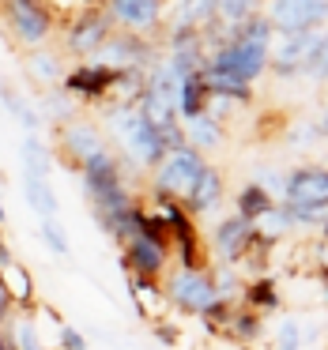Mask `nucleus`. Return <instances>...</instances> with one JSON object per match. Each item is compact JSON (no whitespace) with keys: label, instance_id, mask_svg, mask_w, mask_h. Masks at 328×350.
<instances>
[{"label":"nucleus","instance_id":"nucleus-15","mask_svg":"<svg viewBox=\"0 0 328 350\" xmlns=\"http://www.w3.org/2000/svg\"><path fill=\"white\" fill-rule=\"evenodd\" d=\"M215 23V0H174L166 31H207Z\"/></svg>","mask_w":328,"mask_h":350},{"label":"nucleus","instance_id":"nucleus-25","mask_svg":"<svg viewBox=\"0 0 328 350\" xmlns=\"http://www.w3.org/2000/svg\"><path fill=\"white\" fill-rule=\"evenodd\" d=\"M223 332L234 335L238 342H257L260 332H264V320H260V312H253V309H230Z\"/></svg>","mask_w":328,"mask_h":350},{"label":"nucleus","instance_id":"nucleus-5","mask_svg":"<svg viewBox=\"0 0 328 350\" xmlns=\"http://www.w3.org/2000/svg\"><path fill=\"white\" fill-rule=\"evenodd\" d=\"M260 16L268 19L275 38L320 31L328 23V0H268V8Z\"/></svg>","mask_w":328,"mask_h":350},{"label":"nucleus","instance_id":"nucleus-35","mask_svg":"<svg viewBox=\"0 0 328 350\" xmlns=\"http://www.w3.org/2000/svg\"><path fill=\"white\" fill-rule=\"evenodd\" d=\"M0 350H16V339H12V327H0Z\"/></svg>","mask_w":328,"mask_h":350},{"label":"nucleus","instance_id":"nucleus-34","mask_svg":"<svg viewBox=\"0 0 328 350\" xmlns=\"http://www.w3.org/2000/svg\"><path fill=\"white\" fill-rule=\"evenodd\" d=\"M155 339H162V342H170V347H174V342H177V327H170V324H162V320H155Z\"/></svg>","mask_w":328,"mask_h":350},{"label":"nucleus","instance_id":"nucleus-21","mask_svg":"<svg viewBox=\"0 0 328 350\" xmlns=\"http://www.w3.org/2000/svg\"><path fill=\"white\" fill-rule=\"evenodd\" d=\"M207 83L200 72H192V76H185L181 83H177V117L181 121H192V117L207 113Z\"/></svg>","mask_w":328,"mask_h":350},{"label":"nucleus","instance_id":"nucleus-2","mask_svg":"<svg viewBox=\"0 0 328 350\" xmlns=\"http://www.w3.org/2000/svg\"><path fill=\"white\" fill-rule=\"evenodd\" d=\"M4 27L31 53V49H46L53 42L57 19L46 0H4Z\"/></svg>","mask_w":328,"mask_h":350},{"label":"nucleus","instance_id":"nucleus-28","mask_svg":"<svg viewBox=\"0 0 328 350\" xmlns=\"http://www.w3.org/2000/svg\"><path fill=\"white\" fill-rule=\"evenodd\" d=\"M38 241L46 245L53 256H68V234H64L61 219H49V222H38Z\"/></svg>","mask_w":328,"mask_h":350},{"label":"nucleus","instance_id":"nucleus-19","mask_svg":"<svg viewBox=\"0 0 328 350\" xmlns=\"http://www.w3.org/2000/svg\"><path fill=\"white\" fill-rule=\"evenodd\" d=\"M272 207H275L272 192H268L264 185H257V181L242 185V189H238V196H234V215H238V219H245V222H253V226H257V222L264 219Z\"/></svg>","mask_w":328,"mask_h":350},{"label":"nucleus","instance_id":"nucleus-8","mask_svg":"<svg viewBox=\"0 0 328 350\" xmlns=\"http://www.w3.org/2000/svg\"><path fill=\"white\" fill-rule=\"evenodd\" d=\"M325 31H305V34H287V38L272 42V53H268V72H275L279 79L302 76V72L313 68L317 61V49Z\"/></svg>","mask_w":328,"mask_h":350},{"label":"nucleus","instance_id":"nucleus-20","mask_svg":"<svg viewBox=\"0 0 328 350\" xmlns=\"http://www.w3.org/2000/svg\"><path fill=\"white\" fill-rule=\"evenodd\" d=\"M0 106L8 109L12 117H16L19 124H23V136H42V109L34 106V102H27V98H19V91L16 87H8V83H0Z\"/></svg>","mask_w":328,"mask_h":350},{"label":"nucleus","instance_id":"nucleus-38","mask_svg":"<svg viewBox=\"0 0 328 350\" xmlns=\"http://www.w3.org/2000/svg\"><path fill=\"white\" fill-rule=\"evenodd\" d=\"M320 230H325V245H328V219H325V226H320Z\"/></svg>","mask_w":328,"mask_h":350},{"label":"nucleus","instance_id":"nucleus-24","mask_svg":"<svg viewBox=\"0 0 328 350\" xmlns=\"http://www.w3.org/2000/svg\"><path fill=\"white\" fill-rule=\"evenodd\" d=\"M253 16H260V0H215V23L223 31L249 23Z\"/></svg>","mask_w":328,"mask_h":350},{"label":"nucleus","instance_id":"nucleus-27","mask_svg":"<svg viewBox=\"0 0 328 350\" xmlns=\"http://www.w3.org/2000/svg\"><path fill=\"white\" fill-rule=\"evenodd\" d=\"M8 327H12V339H16V350H46V339H42V332L34 327L31 312L16 317Z\"/></svg>","mask_w":328,"mask_h":350},{"label":"nucleus","instance_id":"nucleus-37","mask_svg":"<svg viewBox=\"0 0 328 350\" xmlns=\"http://www.w3.org/2000/svg\"><path fill=\"white\" fill-rule=\"evenodd\" d=\"M4 222H8V211H4V200H0V226H4Z\"/></svg>","mask_w":328,"mask_h":350},{"label":"nucleus","instance_id":"nucleus-17","mask_svg":"<svg viewBox=\"0 0 328 350\" xmlns=\"http://www.w3.org/2000/svg\"><path fill=\"white\" fill-rule=\"evenodd\" d=\"M0 286L8 290L16 309H27V312L34 309V275L19 260H8V264L0 267Z\"/></svg>","mask_w":328,"mask_h":350},{"label":"nucleus","instance_id":"nucleus-13","mask_svg":"<svg viewBox=\"0 0 328 350\" xmlns=\"http://www.w3.org/2000/svg\"><path fill=\"white\" fill-rule=\"evenodd\" d=\"M253 241H257V226L238 215H227L219 226L212 230V252L223 260V264H238L253 252Z\"/></svg>","mask_w":328,"mask_h":350},{"label":"nucleus","instance_id":"nucleus-18","mask_svg":"<svg viewBox=\"0 0 328 350\" xmlns=\"http://www.w3.org/2000/svg\"><path fill=\"white\" fill-rule=\"evenodd\" d=\"M23 68L38 87H61V79H64V61L53 49H31L23 57Z\"/></svg>","mask_w":328,"mask_h":350},{"label":"nucleus","instance_id":"nucleus-12","mask_svg":"<svg viewBox=\"0 0 328 350\" xmlns=\"http://www.w3.org/2000/svg\"><path fill=\"white\" fill-rule=\"evenodd\" d=\"M283 204L287 207H328V170L298 166L283 181Z\"/></svg>","mask_w":328,"mask_h":350},{"label":"nucleus","instance_id":"nucleus-9","mask_svg":"<svg viewBox=\"0 0 328 350\" xmlns=\"http://www.w3.org/2000/svg\"><path fill=\"white\" fill-rule=\"evenodd\" d=\"M121 264L129 271V279L162 282V275L170 267V245L151 237V234H136L121 245Z\"/></svg>","mask_w":328,"mask_h":350},{"label":"nucleus","instance_id":"nucleus-23","mask_svg":"<svg viewBox=\"0 0 328 350\" xmlns=\"http://www.w3.org/2000/svg\"><path fill=\"white\" fill-rule=\"evenodd\" d=\"M19 170L31 177H49L53 151H49V144L42 136H23V144H19Z\"/></svg>","mask_w":328,"mask_h":350},{"label":"nucleus","instance_id":"nucleus-1","mask_svg":"<svg viewBox=\"0 0 328 350\" xmlns=\"http://www.w3.org/2000/svg\"><path fill=\"white\" fill-rule=\"evenodd\" d=\"M106 129L114 132L117 147L125 151V162L140 170H155L166 159V144H162L159 129L144 121L136 106H106Z\"/></svg>","mask_w":328,"mask_h":350},{"label":"nucleus","instance_id":"nucleus-14","mask_svg":"<svg viewBox=\"0 0 328 350\" xmlns=\"http://www.w3.org/2000/svg\"><path fill=\"white\" fill-rule=\"evenodd\" d=\"M223 189H227V181H223V174L212 166V162H207V166L200 170V177L192 181L189 196L181 200L185 215H189V219H200V215H207L212 207H219V200H223Z\"/></svg>","mask_w":328,"mask_h":350},{"label":"nucleus","instance_id":"nucleus-29","mask_svg":"<svg viewBox=\"0 0 328 350\" xmlns=\"http://www.w3.org/2000/svg\"><path fill=\"white\" fill-rule=\"evenodd\" d=\"M46 117L49 121H57V124H64V121H72V113H76V102L68 98V94L57 87V91H46Z\"/></svg>","mask_w":328,"mask_h":350},{"label":"nucleus","instance_id":"nucleus-26","mask_svg":"<svg viewBox=\"0 0 328 350\" xmlns=\"http://www.w3.org/2000/svg\"><path fill=\"white\" fill-rule=\"evenodd\" d=\"M245 309L253 312H268V309H279V290H275L272 279H253L245 286Z\"/></svg>","mask_w":328,"mask_h":350},{"label":"nucleus","instance_id":"nucleus-3","mask_svg":"<svg viewBox=\"0 0 328 350\" xmlns=\"http://www.w3.org/2000/svg\"><path fill=\"white\" fill-rule=\"evenodd\" d=\"M162 297H166V305H174L177 312H189V317H207L219 305L212 271H204V267H177V271H170Z\"/></svg>","mask_w":328,"mask_h":350},{"label":"nucleus","instance_id":"nucleus-32","mask_svg":"<svg viewBox=\"0 0 328 350\" xmlns=\"http://www.w3.org/2000/svg\"><path fill=\"white\" fill-rule=\"evenodd\" d=\"M310 76H328V31H325V38H320V49H317V61H313Z\"/></svg>","mask_w":328,"mask_h":350},{"label":"nucleus","instance_id":"nucleus-30","mask_svg":"<svg viewBox=\"0 0 328 350\" xmlns=\"http://www.w3.org/2000/svg\"><path fill=\"white\" fill-rule=\"evenodd\" d=\"M275 350H302V327H298L294 320H283V324H279Z\"/></svg>","mask_w":328,"mask_h":350},{"label":"nucleus","instance_id":"nucleus-33","mask_svg":"<svg viewBox=\"0 0 328 350\" xmlns=\"http://www.w3.org/2000/svg\"><path fill=\"white\" fill-rule=\"evenodd\" d=\"M12 320H16V305H12V297H8V290L0 286V327H8Z\"/></svg>","mask_w":328,"mask_h":350},{"label":"nucleus","instance_id":"nucleus-10","mask_svg":"<svg viewBox=\"0 0 328 350\" xmlns=\"http://www.w3.org/2000/svg\"><path fill=\"white\" fill-rule=\"evenodd\" d=\"M114 83H117V72L102 68L94 61H76L72 68H64L61 91L72 102H106L114 94Z\"/></svg>","mask_w":328,"mask_h":350},{"label":"nucleus","instance_id":"nucleus-4","mask_svg":"<svg viewBox=\"0 0 328 350\" xmlns=\"http://www.w3.org/2000/svg\"><path fill=\"white\" fill-rule=\"evenodd\" d=\"M204 166H207V159L200 151H192L189 144L177 147V151H170L166 159L151 170V192H155V196H166V200H177V204H181V200L189 196L192 181L200 177V170H204Z\"/></svg>","mask_w":328,"mask_h":350},{"label":"nucleus","instance_id":"nucleus-11","mask_svg":"<svg viewBox=\"0 0 328 350\" xmlns=\"http://www.w3.org/2000/svg\"><path fill=\"white\" fill-rule=\"evenodd\" d=\"M57 151L64 154V162H72V170L84 166L91 154L106 151V136L94 121H84V117H72V121L57 124Z\"/></svg>","mask_w":328,"mask_h":350},{"label":"nucleus","instance_id":"nucleus-22","mask_svg":"<svg viewBox=\"0 0 328 350\" xmlns=\"http://www.w3.org/2000/svg\"><path fill=\"white\" fill-rule=\"evenodd\" d=\"M181 132H185V144L192 147V151H215V147L223 144V129H219V121L215 117H207V113H200V117H192V121H181Z\"/></svg>","mask_w":328,"mask_h":350},{"label":"nucleus","instance_id":"nucleus-16","mask_svg":"<svg viewBox=\"0 0 328 350\" xmlns=\"http://www.w3.org/2000/svg\"><path fill=\"white\" fill-rule=\"evenodd\" d=\"M23 200H27V207L38 215V222L61 219V200H57L53 181H49V177H31V174H23Z\"/></svg>","mask_w":328,"mask_h":350},{"label":"nucleus","instance_id":"nucleus-6","mask_svg":"<svg viewBox=\"0 0 328 350\" xmlns=\"http://www.w3.org/2000/svg\"><path fill=\"white\" fill-rule=\"evenodd\" d=\"M114 31L155 38L166 27V0H102Z\"/></svg>","mask_w":328,"mask_h":350},{"label":"nucleus","instance_id":"nucleus-36","mask_svg":"<svg viewBox=\"0 0 328 350\" xmlns=\"http://www.w3.org/2000/svg\"><path fill=\"white\" fill-rule=\"evenodd\" d=\"M317 132H320V136H328V113H325V117H320V124H317Z\"/></svg>","mask_w":328,"mask_h":350},{"label":"nucleus","instance_id":"nucleus-31","mask_svg":"<svg viewBox=\"0 0 328 350\" xmlns=\"http://www.w3.org/2000/svg\"><path fill=\"white\" fill-rule=\"evenodd\" d=\"M57 342H61V350H87L84 332H76L72 324H61V327H57Z\"/></svg>","mask_w":328,"mask_h":350},{"label":"nucleus","instance_id":"nucleus-7","mask_svg":"<svg viewBox=\"0 0 328 350\" xmlns=\"http://www.w3.org/2000/svg\"><path fill=\"white\" fill-rule=\"evenodd\" d=\"M110 34H114V23H110L106 8H94L91 4V8L76 12L68 19V27H64V53H72L76 61H91L110 42Z\"/></svg>","mask_w":328,"mask_h":350}]
</instances>
